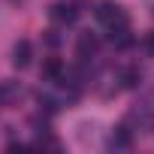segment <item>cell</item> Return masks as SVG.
I'll use <instances>...</instances> for the list:
<instances>
[{
	"label": "cell",
	"mask_w": 154,
	"mask_h": 154,
	"mask_svg": "<svg viewBox=\"0 0 154 154\" xmlns=\"http://www.w3.org/2000/svg\"><path fill=\"white\" fill-rule=\"evenodd\" d=\"M45 39H48V45H57V42H60V36H57L54 30H48V36H45Z\"/></svg>",
	"instance_id": "7c38bea8"
},
{
	"label": "cell",
	"mask_w": 154,
	"mask_h": 154,
	"mask_svg": "<svg viewBox=\"0 0 154 154\" xmlns=\"http://www.w3.org/2000/svg\"><path fill=\"white\" fill-rule=\"evenodd\" d=\"M97 51H100V39H97L91 30L79 33V39H75V54H79L82 60H88V57H94Z\"/></svg>",
	"instance_id": "7a4b0ae2"
},
{
	"label": "cell",
	"mask_w": 154,
	"mask_h": 154,
	"mask_svg": "<svg viewBox=\"0 0 154 154\" xmlns=\"http://www.w3.org/2000/svg\"><path fill=\"white\" fill-rule=\"evenodd\" d=\"M12 63L18 69H27L33 63V45H30V39H18L12 45Z\"/></svg>",
	"instance_id": "3957f363"
},
{
	"label": "cell",
	"mask_w": 154,
	"mask_h": 154,
	"mask_svg": "<svg viewBox=\"0 0 154 154\" xmlns=\"http://www.w3.org/2000/svg\"><path fill=\"white\" fill-rule=\"evenodd\" d=\"M63 75V60L60 57H45L42 60V79L45 82H57Z\"/></svg>",
	"instance_id": "52a82bcc"
},
{
	"label": "cell",
	"mask_w": 154,
	"mask_h": 154,
	"mask_svg": "<svg viewBox=\"0 0 154 154\" xmlns=\"http://www.w3.org/2000/svg\"><path fill=\"white\" fill-rule=\"evenodd\" d=\"M118 82H121V88H139L142 85V69L139 66H124L118 72Z\"/></svg>",
	"instance_id": "9c48e42d"
},
{
	"label": "cell",
	"mask_w": 154,
	"mask_h": 154,
	"mask_svg": "<svg viewBox=\"0 0 154 154\" xmlns=\"http://www.w3.org/2000/svg\"><path fill=\"white\" fill-rule=\"evenodd\" d=\"M18 97H21V85H18V82H12V79H3V82H0V109L15 106Z\"/></svg>",
	"instance_id": "277c9868"
},
{
	"label": "cell",
	"mask_w": 154,
	"mask_h": 154,
	"mask_svg": "<svg viewBox=\"0 0 154 154\" xmlns=\"http://www.w3.org/2000/svg\"><path fill=\"white\" fill-rule=\"evenodd\" d=\"M97 18L106 24V27H121V24H130V15L121 3H115V0H103V3L97 6Z\"/></svg>",
	"instance_id": "6da1fadb"
},
{
	"label": "cell",
	"mask_w": 154,
	"mask_h": 154,
	"mask_svg": "<svg viewBox=\"0 0 154 154\" xmlns=\"http://www.w3.org/2000/svg\"><path fill=\"white\" fill-rule=\"evenodd\" d=\"M109 39H112L115 48H127V45H133V33H130L127 24H121V27H109Z\"/></svg>",
	"instance_id": "ba28073f"
},
{
	"label": "cell",
	"mask_w": 154,
	"mask_h": 154,
	"mask_svg": "<svg viewBox=\"0 0 154 154\" xmlns=\"http://www.w3.org/2000/svg\"><path fill=\"white\" fill-rule=\"evenodd\" d=\"M145 48L154 54V30H151V33H145Z\"/></svg>",
	"instance_id": "8fae6325"
},
{
	"label": "cell",
	"mask_w": 154,
	"mask_h": 154,
	"mask_svg": "<svg viewBox=\"0 0 154 154\" xmlns=\"http://www.w3.org/2000/svg\"><path fill=\"white\" fill-rule=\"evenodd\" d=\"M130 145H133L130 130H127V127H115V130H112V136H109V148H115V151H127Z\"/></svg>",
	"instance_id": "8992f818"
},
{
	"label": "cell",
	"mask_w": 154,
	"mask_h": 154,
	"mask_svg": "<svg viewBox=\"0 0 154 154\" xmlns=\"http://www.w3.org/2000/svg\"><path fill=\"white\" fill-rule=\"evenodd\" d=\"M48 15H51V21H57V24H72L75 18H79V9H75L72 3H54V6L48 9Z\"/></svg>",
	"instance_id": "5b68a950"
},
{
	"label": "cell",
	"mask_w": 154,
	"mask_h": 154,
	"mask_svg": "<svg viewBox=\"0 0 154 154\" xmlns=\"http://www.w3.org/2000/svg\"><path fill=\"white\" fill-rule=\"evenodd\" d=\"M36 103H39V109H42V112H48V115L60 109V106H57V100H54V97H45V94H39V97H36Z\"/></svg>",
	"instance_id": "30bf717a"
}]
</instances>
